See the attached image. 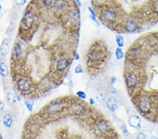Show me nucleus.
<instances>
[{"label":"nucleus","instance_id":"1","mask_svg":"<svg viewBox=\"0 0 158 139\" xmlns=\"http://www.w3.org/2000/svg\"><path fill=\"white\" fill-rule=\"evenodd\" d=\"M157 94L144 92L142 90L133 94L132 100L138 112L145 118H155L158 108V98Z\"/></svg>","mask_w":158,"mask_h":139},{"label":"nucleus","instance_id":"2","mask_svg":"<svg viewBox=\"0 0 158 139\" xmlns=\"http://www.w3.org/2000/svg\"><path fill=\"white\" fill-rule=\"evenodd\" d=\"M108 57V50L102 41H95L86 54V66L92 72L101 69Z\"/></svg>","mask_w":158,"mask_h":139},{"label":"nucleus","instance_id":"3","mask_svg":"<svg viewBox=\"0 0 158 139\" xmlns=\"http://www.w3.org/2000/svg\"><path fill=\"white\" fill-rule=\"evenodd\" d=\"M135 42L128 49L127 54V59L131 60L137 65L142 67L145 60L148 58L149 49L144 42L141 39Z\"/></svg>","mask_w":158,"mask_h":139},{"label":"nucleus","instance_id":"4","mask_svg":"<svg viewBox=\"0 0 158 139\" xmlns=\"http://www.w3.org/2000/svg\"><path fill=\"white\" fill-rule=\"evenodd\" d=\"M143 74L141 72V68L138 69H126L124 73L125 85L129 93L133 94L141 90L143 84L145 82L143 78Z\"/></svg>","mask_w":158,"mask_h":139},{"label":"nucleus","instance_id":"5","mask_svg":"<svg viewBox=\"0 0 158 139\" xmlns=\"http://www.w3.org/2000/svg\"><path fill=\"white\" fill-rule=\"evenodd\" d=\"M68 101L65 99H54L50 101L44 108L46 115L50 117H54L60 115L64 110L67 109Z\"/></svg>","mask_w":158,"mask_h":139},{"label":"nucleus","instance_id":"6","mask_svg":"<svg viewBox=\"0 0 158 139\" xmlns=\"http://www.w3.org/2000/svg\"><path fill=\"white\" fill-rule=\"evenodd\" d=\"M67 109L72 115L78 117H82L88 113L90 108H88L86 104H84V103L82 101L81 99L78 100L75 98H72L68 101Z\"/></svg>","mask_w":158,"mask_h":139},{"label":"nucleus","instance_id":"7","mask_svg":"<svg viewBox=\"0 0 158 139\" xmlns=\"http://www.w3.org/2000/svg\"><path fill=\"white\" fill-rule=\"evenodd\" d=\"M100 20L105 25H108L110 28L113 27L114 25L117 27L118 13L114 8H102L100 12Z\"/></svg>","mask_w":158,"mask_h":139},{"label":"nucleus","instance_id":"8","mask_svg":"<svg viewBox=\"0 0 158 139\" xmlns=\"http://www.w3.org/2000/svg\"><path fill=\"white\" fill-rule=\"evenodd\" d=\"M94 128L98 134L103 136H111L114 133V129L111 123L106 119L100 117L95 121Z\"/></svg>","mask_w":158,"mask_h":139},{"label":"nucleus","instance_id":"9","mask_svg":"<svg viewBox=\"0 0 158 139\" xmlns=\"http://www.w3.org/2000/svg\"><path fill=\"white\" fill-rule=\"evenodd\" d=\"M36 15L32 10H27L21 20L20 32H28L31 30L36 23Z\"/></svg>","mask_w":158,"mask_h":139},{"label":"nucleus","instance_id":"10","mask_svg":"<svg viewBox=\"0 0 158 139\" xmlns=\"http://www.w3.org/2000/svg\"><path fill=\"white\" fill-rule=\"evenodd\" d=\"M16 87L19 92L23 94H29L33 89L32 82L24 76L19 77L16 80Z\"/></svg>","mask_w":158,"mask_h":139},{"label":"nucleus","instance_id":"11","mask_svg":"<svg viewBox=\"0 0 158 139\" xmlns=\"http://www.w3.org/2000/svg\"><path fill=\"white\" fill-rule=\"evenodd\" d=\"M124 33L129 34H134L141 31V25L139 23L133 19H128L123 24Z\"/></svg>","mask_w":158,"mask_h":139},{"label":"nucleus","instance_id":"12","mask_svg":"<svg viewBox=\"0 0 158 139\" xmlns=\"http://www.w3.org/2000/svg\"><path fill=\"white\" fill-rule=\"evenodd\" d=\"M70 60V58L65 56L58 58L55 63L56 72L58 74L63 73L66 70H68V68L70 65V63H71Z\"/></svg>","mask_w":158,"mask_h":139},{"label":"nucleus","instance_id":"13","mask_svg":"<svg viewBox=\"0 0 158 139\" xmlns=\"http://www.w3.org/2000/svg\"><path fill=\"white\" fill-rule=\"evenodd\" d=\"M129 125L136 129H140L142 125V120L137 114H131L128 119Z\"/></svg>","mask_w":158,"mask_h":139},{"label":"nucleus","instance_id":"14","mask_svg":"<svg viewBox=\"0 0 158 139\" xmlns=\"http://www.w3.org/2000/svg\"><path fill=\"white\" fill-rule=\"evenodd\" d=\"M105 105H106L107 108H108L109 111L115 112V111H117V110L119 108V102L116 98L114 97V96H110V97H108V99H107Z\"/></svg>","mask_w":158,"mask_h":139},{"label":"nucleus","instance_id":"15","mask_svg":"<svg viewBox=\"0 0 158 139\" xmlns=\"http://www.w3.org/2000/svg\"><path fill=\"white\" fill-rule=\"evenodd\" d=\"M11 42L9 38H5L0 45V56L1 58H5L8 55L10 51Z\"/></svg>","mask_w":158,"mask_h":139},{"label":"nucleus","instance_id":"16","mask_svg":"<svg viewBox=\"0 0 158 139\" xmlns=\"http://www.w3.org/2000/svg\"><path fill=\"white\" fill-rule=\"evenodd\" d=\"M53 8L57 12H62L68 10V2L67 0H55Z\"/></svg>","mask_w":158,"mask_h":139},{"label":"nucleus","instance_id":"17","mask_svg":"<svg viewBox=\"0 0 158 139\" xmlns=\"http://www.w3.org/2000/svg\"><path fill=\"white\" fill-rule=\"evenodd\" d=\"M6 98H7V101L8 103L11 105H16L17 103V102L20 100L19 96L16 94L15 92H13V91L9 90L7 92L6 94Z\"/></svg>","mask_w":158,"mask_h":139},{"label":"nucleus","instance_id":"18","mask_svg":"<svg viewBox=\"0 0 158 139\" xmlns=\"http://www.w3.org/2000/svg\"><path fill=\"white\" fill-rule=\"evenodd\" d=\"M2 122L5 127L11 128L13 123V117H12V115L10 113H6L3 117Z\"/></svg>","mask_w":158,"mask_h":139},{"label":"nucleus","instance_id":"19","mask_svg":"<svg viewBox=\"0 0 158 139\" xmlns=\"http://www.w3.org/2000/svg\"><path fill=\"white\" fill-rule=\"evenodd\" d=\"M8 66L4 60H0V76L6 78L8 76Z\"/></svg>","mask_w":158,"mask_h":139},{"label":"nucleus","instance_id":"20","mask_svg":"<svg viewBox=\"0 0 158 139\" xmlns=\"http://www.w3.org/2000/svg\"><path fill=\"white\" fill-rule=\"evenodd\" d=\"M24 104H25V106L26 107V108H27L28 111L30 112L33 111L34 101L31 98H25V99L24 100Z\"/></svg>","mask_w":158,"mask_h":139},{"label":"nucleus","instance_id":"21","mask_svg":"<svg viewBox=\"0 0 158 139\" xmlns=\"http://www.w3.org/2000/svg\"><path fill=\"white\" fill-rule=\"evenodd\" d=\"M115 42L117 45V47L123 48L124 46V39L123 36L121 35H117L115 36Z\"/></svg>","mask_w":158,"mask_h":139},{"label":"nucleus","instance_id":"22","mask_svg":"<svg viewBox=\"0 0 158 139\" xmlns=\"http://www.w3.org/2000/svg\"><path fill=\"white\" fill-rule=\"evenodd\" d=\"M115 55L117 60H122L124 56V51L122 50V48H119V47L116 48V49H115Z\"/></svg>","mask_w":158,"mask_h":139},{"label":"nucleus","instance_id":"23","mask_svg":"<svg viewBox=\"0 0 158 139\" xmlns=\"http://www.w3.org/2000/svg\"><path fill=\"white\" fill-rule=\"evenodd\" d=\"M76 96H78L79 99L81 100H85L87 97L86 92H84V91H78L76 92Z\"/></svg>","mask_w":158,"mask_h":139},{"label":"nucleus","instance_id":"24","mask_svg":"<svg viewBox=\"0 0 158 139\" xmlns=\"http://www.w3.org/2000/svg\"><path fill=\"white\" fill-rule=\"evenodd\" d=\"M42 4L45 7H50L51 6H53L55 0H40Z\"/></svg>","mask_w":158,"mask_h":139},{"label":"nucleus","instance_id":"25","mask_svg":"<svg viewBox=\"0 0 158 139\" xmlns=\"http://www.w3.org/2000/svg\"><path fill=\"white\" fill-rule=\"evenodd\" d=\"M96 98H97V100H98V101H103V100L105 99V93L103 91H99L97 93V95H96Z\"/></svg>","mask_w":158,"mask_h":139},{"label":"nucleus","instance_id":"26","mask_svg":"<svg viewBox=\"0 0 158 139\" xmlns=\"http://www.w3.org/2000/svg\"><path fill=\"white\" fill-rule=\"evenodd\" d=\"M75 71V73L76 74H82L83 73V72H84V68L82 66V65H80V64H79L75 67L74 70Z\"/></svg>","mask_w":158,"mask_h":139},{"label":"nucleus","instance_id":"27","mask_svg":"<svg viewBox=\"0 0 158 139\" xmlns=\"http://www.w3.org/2000/svg\"><path fill=\"white\" fill-rule=\"evenodd\" d=\"M153 13L158 18V1H156L153 6Z\"/></svg>","mask_w":158,"mask_h":139},{"label":"nucleus","instance_id":"28","mask_svg":"<svg viewBox=\"0 0 158 139\" xmlns=\"http://www.w3.org/2000/svg\"><path fill=\"white\" fill-rule=\"evenodd\" d=\"M28 0H13L14 3L18 6H23L25 4Z\"/></svg>","mask_w":158,"mask_h":139},{"label":"nucleus","instance_id":"29","mask_svg":"<svg viewBox=\"0 0 158 139\" xmlns=\"http://www.w3.org/2000/svg\"><path fill=\"white\" fill-rule=\"evenodd\" d=\"M147 136L146 134L143 132H139V134H137L136 137V139H146Z\"/></svg>","mask_w":158,"mask_h":139},{"label":"nucleus","instance_id":"30","mask_svg":"<svg viewBox=\"0 0 158 139\" xmlns=\"http://www.w3.org/2000/svg\"><path fill=\"white\" fill-rule=\"evenodd\" d=\"M121 132H122L123 134H124V136H127V135H129V130L126 126V125L121 126Z\"/></svg>","mask_w":158,"mask_h":139},{"label":"nucleus","instance_id":"31","mask_svg":"<svg viewBox=\"0 0 158 139\" xmlns=\"http://www.w3.org/2000/svg\"><path fill=\"white\" fill-rule=\"evenodd\" d=\"M88 11H89L90 13V16H94V17H96V12L94 11V10L92 9V7H88Z\"/></svg>","mask_w":158,"mask_h":139},{"label":"nucleus","instance_id":"32","mask_svg":"<svg viewBox=\"0 0 158 139\" xmlns=\"http://www.w3.org/2000/svg\"><path fill=\"white\" fill-rule=\"evenodd\" d=\"M4 103L1 100H0V112H3L4 110Z\"/></svg>","mask_w":158,"mask_h":139},{"label":"nucleus","instance_id":"33","mask_svg":"<svg viewBox=\"0 0 158 139\" xmlns=\"http://www.w3.org/2000/svg\"><path fill=\"white\" fill-rule=\"evenodd\" d=\"M116 80H117L116 77H111V80H110L111 84H112V85H113V84H114L115 82H116Z\"/></svg>","mask_w":158,"mask_h":139},{"label":"nucleus","instance_id":"34","mask_svg":"<svg viewBox=\"0 0 158 139\" xmlns=\"http://www.w3.org/2000/svg\"><path fill=\"white\" fill-rule=\"evenodd\" d=\"M80 55H79L78 53H75V54H74V56H73V59L74 60H78L79 59H80Z\"/></svg>","mask_w":158,"mask_h":139},{"label":"nucleus","instance_id":"35","mask_svg":"<svg viewBox=\"0 0 158 139\" xmlns=\"http://www.w3.org/2000/svg\"><path fill=\"white\" fill-rule=\"evenodd\" d=\"M96 103V101H95V100L93 98H89V104L91 106H93V105H94Z\"/></svg>","mask_w":158,"mask_h":139},{"label":"nucleus","instance_id":"36","mask_svg":"<svg viewBox=\"0 0 158 139\" xmlns=\"http://www.w3.org/2000/svg\"><path fill=\"white\" fill-rule=\"evenodd\" d=\"M75 2L77 4H78L79 7H82V2H81V0H75Z\"/></svg>","mask_w":158,"mask_h":139},{"label":"nucleus","instance_id":"37","mask_svg":"<svg viewBox=\"0 0 158 139\" xmlns=\"http://www.w3.org/2000/svg\"><path fill=\"white\" fill-rule=\"evenodd\" d=\"M155 120H158V108L157 109V112H156V114H155Z\"/></svg>","mask_w":158,"mask_h":139},{"label":"nucleus","instance_id":"38","mask_svg":"<svg viewBox=\"0 0 158 139\" xmlns=\"http://www.w3.org/2000/svg\"><path fill=\"white\" fill-rule=\"evenodd\" d=\"M1 9H2V7H1V4H0V15H1Z\"/></svg>","mask_w":158,"mask_h":139},{"label":"nucleus","instance_id":"39","mask_svg":"<svg viewBox=\"0 0 158 139\" xmlns=\"http://www.w3.org/2000/svg\"><path fill=\"white\" fill-rule=\"evenodd\" d=\"M156 139H158V138H156Z\"/></svg>","mask_w":158,"mask_h":139}]
</instances>
